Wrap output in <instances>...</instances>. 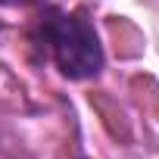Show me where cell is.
Instances as JSON below:
<instances>
[{"label": "cell", "instance_id": "7a4b0ae2", "mask_svg": "<svg viewBox=\"0 0 159 159\" xmlns=\"http://www.w3.org/2000/svg\"><path fill=\"white\" fill-rule=\"evenodd\" d=\"M0 3H31V0H0Z\"/></svg>", "mask_w": 159, "mask_h": 159}, {"label": "cell", "instance_id": "6da1fadb", "mask_svg": "<svg viewBox=\"0 0 159 159\" xmlns=\"http://www.w3.org/2000/svg\"><path fill=\"white\" fill-rule=\"evenodd\" d=\"M31 44L53 62V69L69 81H88L103 72V44L81 10L44 7L31 28Z\"/></svg>", "mask_w": 159, "mask_h": 159}]
</instances>
